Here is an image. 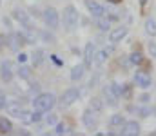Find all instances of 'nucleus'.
I'll return each mask as SVG.
<instances>
[{
  "mask_svg": "<svg viewBox=\"0 0 156 136\" xmlns=\"http://www.w3.org/2000/svg\"><path fill=\"white\" fill-rule=\"evenodd\" d=\"M51 60H53V62H55L56 65H64V62H62V60H60V58H58L56 54H51Z\"/></svg>",
  "mask_w": 156,
  "mask_h": 136,
  "instance_id": "32",
  "label": "nucleus"
},
{
  "mask_svg": "<svg viewBox=\"0 0 156 136\" xmlns=\"http://www.w3.org/2000/svg\"><path fill=\"white\" fill-rule=\"evenodd\" d=\"M78 98H80V91H78L76 87H69V89H66L64 91V94H62V98H60V107L66 109V107L73 105L75 102H78Z\"/></svg>",
  "mask_w": 156,
  "mask_h": 136,
  "instance_id": "4",
  "label": "nucleus"
},
{
  "mask_svg": "<svg viewBox=\"0 0 156 136\" xmlns=\"http://www.w3.org/2000/svg\"><path fill=\"white\" fill-rule=\"evenodd\" d=\"M149 100H151V96H149V94H147V92H144V94H142V96H140V102H142V103H147V102H149Z\"/></svg>",
  "mask_w": 156,
  "mask_h": 136,
  "instance_id": "33",
  "label": "nucleus"
},
{
  "mask_svg": "<svg viewBox=\"0 0 156 136\" xmlns=\"http://www.w3.org/2000/svg\"><path fill=\"white\" fill-rule=\"evenodd\" d=\"M111 51H113V47H105V49L98 51V53L94 54V65H104V62L107 60V56H109Z\"/></svg>",
  "mask_w": 156,
  "mask_h": 136,
  "instance_id": "15",
  "label": "nucleus"
},
{
  "mask_svg": "<svg viewBox=\"0 0 156 136\" xmlns=\"http://www.w3.org/2000/svg\"><path fill=\"white\" fill-rule=\"evenodd\" d=\"M111 87H113V91L116 92L118 96H122V92H123V85H120L118 82H113V84H111Z\"/></svg>",
  "mask_w": 156,
  "mask_h": 136,
  "instance_id": "30",
  "label": "nucleus"
},
{
  "mask_svg": "<svg viewBox=\"0 0 156 136\" xmlns=\"http://www.w3.org/2000/svg\"><path fill=\"white\" fill-rule=\"evenodd\" d=\"M0 78H2L5 84L13 80V69H11V62H9V60H4V62L0 64Z\"/></svg>",
  "mask_w": 156,
  "mask_h": 136,
  "instance_id": "12",
  "label": "nucleus"
},
{
  "mask_svg": "<svg viewBox=\"0 0 156 136\" xmlns=\"http://www.w3.org/2000/svg\"><path fill=\"white\" fill-rule=\"evenodd\" d=\"M13 16H15V20H18L24 27H33L29 16L26 15V11H22V9H15V11H13Z\"/></svg>",
  "mask_w": 156,
  "mask_h": 136,
  "instance_id": "14",
  "label": "nucleus"
},
{
  "mask_svg": "<svg viewBox=\"0 0 156 136\" xmlns=\"http://www.w3.org/2000/svg\"><path fill=\"white\" fill-rule=\"evenodd\" d=\"M147 2H149V0H140V5H142V7H144V5H145V4H147Z\"/></svg>",
  "mask_w": 156,
  "mask_h": 136,
  "instance_id": "35",
  "label": "nucleus"
},
{
  "mask_svg": "<svg viewBox=\"0 0 156 136\" xmlns=\"http://www.w3.org/2000/svg\"><path fill=\"white\" fill-rule=\"evenodd\" d=\"M89 107H91L94 113H100V111L104 109V102H102L100 98H91V103H89Z\"/></svg>",
  "mask_w": 156,
  "mask_h": 136,
  "instance_id": "25",
  "label": "nucleus"
},
{
  "mask_svg": "<svg viewBox=\"0 0 156 136\" xmlns=\"http://www.w3.org/2000/svg\"><path fill=\"white\" fill-rule=\"evenodd\" d=\"M16 60H18V64H24V62L27 60V54H26V53H20V54L16 56Z\"/></svg>",
  "mask_w": 156,
  "mask_h": 136,
  "instance_id": "31",
  "label": "nucleus"
},
{
  "mask_svg": "<svg viewBox=\"0 0 156 136\" xmlns=\"http://www.w3.org/2000/svg\"><path fill=\"white\" fill-rule=\"evenodd\" d=\"M122 134L123 136H138L140 134V124L138 122H125L122 125Z\"/></svg>",
  "mask_w": 156,
  "mask_h": 136,
  "instance_id": "10",
  "label": "nucleus"
},
{
  "mask_svg": "<svg viewBox=\"0 0 156 136\" xmlns=\"http://www.w3.org/2000/svg\"><path fill=\"white\" fill-rule=\"evenodd\" d=\"M42 16H44V22H45V26L49 29H53V31L58 29V26H60V15H58V11L55 7H47Z\"/></svg>",
  "mask_w": 156,
  "mask_h": 136,
  "instance_id": "3",
  "label": "nucleus"
},
{
  "mask_svg": "<svg viewBox=\"0 0 156 136\" xmlns=\"http://www.w3.org/2000/svg\"><path fill=\"white\" fill-rule=\"evenodd\" d=\"M109 2H111V4H120L122 0H109Z\"/></svg>",
  "mask_w": 156,
  "mask_h": 136,
  "instance_id": "36",
  "label": "nucleus"
},
{
  "mask_svg": "<svg viewBox=\"0 0 156 136\" xmlns=\"http://www.w3.org/2000/svg\"><path fill=\"white\" fill-rule=\"evenodd\" d=\"M18 120H20L22 124H26V125H29V124H35V118H33V111H22V114L18 116Z\"/></svg>",
  "mask_w": 156,
  "mask_h": 136,
  "instance_id": "21",
  "label": "nucleus"
},
{
  "mask_svg": "<svg viewBox=\"0 0 156 136\" xmlns=\"http://www.w3.org/2000/svg\"><path fill=\"white\" fill-rule=\"evenodd\" d=\"M125 124V118L122 116V114H113L111 118H109V125L111 127H122Z\"/></svg>",
  "mask_w": 156,
  "mask_h": 136,
  "instance_id": "23",
  "label": "nucleus"
},
{
  "mask_svg": "<svg viewBox=\"0 0 156 136\" xmlns=\"http://www.w3.org/2000/svg\"><path fill=\"white\" fill-rule=\"evenodd\" d=\"M7 42H9V49H11V51H18V49H20V45L27 44V40H26V37H24V33H11V35H9V38H7Z\"/></svg>",
  "mask_w": 156,
  "mask_h": 136,
  "instance_id": "6",
  "label": "nucleus"
},
{
  "mask_svg": "<svg viewBox=\"0 0 156 136\" xmlns=\"http://www.w3.org/2000/svg\"><path fill=\"white\" fill-rule=\"evenodd\" d=\"M127 33H129V29L127 27H116V29H113L111 33H109V42L111 44H118L120 40H123L125 37H127Z\"/></svg>",
  "mask_w": 156,
  "mask_h": 136,
  "instance_id": "13",
  "label": "nucleus"
},
{
  "mask_svg": "<svg viewBox=\"0 0 156 136\" xmlns=\"http://www.w3.org/2000/svg\"><path fill=\"white\" fill-rule=\"evenodd\" d=\"M18 76H20L22 80H27V78L31 76V69L26 67V65H20V69H18Z\"/></svg>",
  "mask_w": 156,
  "mask_h": 136,
  "instance_id": "27",
  "label": "nucleus"
},
{
  "mask_svg": "<svg viewBox=\"0 0 156 136\" xmlns=\"http://www.w3.org/2000/svg\"><path fill=\"white\" fill-rule=\"evenodd\" d=\"M55 105H56V96L53 92H42L33 100L35 111H42V113H49Z\"/></svg>",
  "mask_w": 156,
  "mask_h": 136,
  "instance_id": "1",
  "label": "nucleus"
},
{
  "mask_svg": "<svg viewBox=\"0 0 156 136\" xmlns=\"http://www.w3.org/2000/svg\"><path fill=\"white\" fill-rule=\"evenodd\" d=\"M145 33L149 37H156V20L154 18H147L145 20Z\"/></svg>",
  "mask_w": 156,
  "mask_h": 136,
  "instance_id": "20",
  "label": "nucleus"
},
{
  "mask_svg": "<svg viewBox=\"0 0 156 136\" xmlns=\"http://www.w3.org/2000/svg\"><path fill=\"white\" fill-rule=\"evenodd\" d=\"M85 5H87L89 13H91L94 18H98V16H104V15H105L104 5H100V4H98V2H94V0H85Z\"/></svg>",
  "mask_w": 156,
  "mask_h": 136,
  "instance_id": "11",
  "label": "nucleus"
},
{
  "mask_svg": "<svg viewBox=\"0 0 156 136\" xmlns=\"http://www.w3.org/2000/svg\"><path fill=\"white\" fill-rule=\"evenodd\" d=\"M82 122H83L85 129H89V131H94V129H96V125H98L96 113H94L91 107H89V109H85V111H83V114H82Z\"/></svg>",
  "mask_w": 156,
  "mask_h": 136,
  "instance_id": "5",
  "label": "nucleus"
},
{
  "mask_svg": "<svg viewBox=\"0 0 156 136\" xmlns=\"http://www.w3.org/2000/svg\"><path fill=\"white\" fill-rule=\"evenodd\" d=\"M129 62H131L133 65H142V64H144V56H142V53H140V51H134V53H131V56H129Z\"/></svg>",
  "mask_w": 156,
  "mask_h": 136,
  "instance_id": "24",
  "label": "nucleus"
},
{
  "mask_svg": "<svg viewBox=\"0 0 156 136\" xmlns=\"http://www.w3.org/2000/svg\"><path fill=\"white\" fill-rule=\"evenodd\" d=\"M154 134H156V131H154Z\"/></svg>",
  "mask_w": 156,
  "mask_h": 136,
  "instance_id": "37",
  "label": "nucleus"
},
{
  "mask_svg": "<svg viewBox=\"0 0 156 136\" xmlns=\"http://www.w3.org/2000/svg\"><path fill=\"white\" fill-rule=\"evenodd\" d=\"M11 131H13L11 120H7L5 116H0V134H9Z\"/></svg>",
  "mask_w": 156,
  "mask_h": 136,
  "instance_id": "18",
  "label": "nucleus"
},
{
  "mask_svg": "<svg viewBox=\"0 0 156 136\" xmlns=\"http://www.w3.org/2000/svg\"><path fill=\"white\" fill-rule=\"evenodd\" d=\"M94 54H96V45L93 42L85 44V49H83V64H85V67H93Z\"/></svg>",
  "mask_w": 156,
  "mask_h": 136,
  "instance_id": "7",
  "label": "nucleus"
},
{
  "mask_svg": "<svg viewBox=\"0 0 156 136\" xmlns=\"http://www.w3.org/2000/svg\"><path fill=\"white\" fill-rule=\"evenodd\" d=\"M44 58H45V51H44V49H37V51L33 53V64H35L37 67L44 64Z\"/></svg>",
  "mask_w": 156,
  "mask_h": 136,
  "instance_id": "22",
  "label": "nucleus"
},
{
  "mask_svg": "<svg viewBox=\"0 0 156 136\" xmlns=\"http://www.w3.org/2000/svg\"><path fill=\"white\" fill-rule=\"evenodd\" d=\"M96 26H98V29L100 31H107V29H111V20L104 15V16H98L96 18Z\"/></svg>",
  "mask_w": 156,
  "mask_h": 136,
  "instance_id": "19",
  "label": "nucleus"
},
{
  "mask_svg": "<svg viewBox=\"0 0 156 136\" xmlns=\"http://www.w3.org/2000/svg\"><path fill=\"white\" fill-rule=\"evenodd\" d=\"M102 94H104V100H105L111 107H116L118 105V98H120V96L113 91L111 85H104V87H102Z\"/></svg>",
  "mask_w": 156,
  "mask_h": 136,
  "instance_id": "8",
  "label": "nucleus"
},
{
  "mask_svg": "<svg viewBox=\"0 0 156 136\" xmlns=\"http://www.w3.org/2000/svg\"><path fill=\"white\" fill-rule=\"evenodd\" d=\"M62 22H64V27L67 31H75L78 26V11L75 5H67L64 7V13H62Z\"/></svg>",
  "mask_w": 156,
  "mask_h": 136,
  "instance_id": "2",
  "label": "nucleus"
},
{
  "mask_svg": "<svg viewBox=\"0 0 156 136\" xmlns=\"http://www.w3.org/2000/svg\"><path fill=\"white\" fill-rule=\"evenodd\" d=\"M5 111H7L11 116H16V118H18V116L22 114V111H24V109L20 107V102H11V103H7V105H5Z\"/></svg>",
  "mask_w": 156,
  "mask_h": 136,
  "instance_id": "17",
  "label": "nucleus"
},
{
  "mask_svg": "<svg viewBox=\"0 0 156 136\" xmlns=\"http://www.w3.org/2000/svg\"><path fill=\"white\" fill-rule=\"evenodd\" d=\"M85 64H80V65H75L73 69H71V80L73 82H78V80H82L83 78V73H85Z\"/></svg>",
  "mask_w": 156,
  "mask_h": 136,
  "instance_id": "16",
  "label": "nucleus"
},
{
  "mask_svg": "<svg viewBox=\"0 0 156 136\" xmlns=\"http://www.w3.org/2000/svg\"><path fill=\"white\" fill-rule=\"evenodd\" d=\"M69 133V125L66 122H60L55 125V134H67Z\"/></svg>",
  "mask_w": 156,
  "mask_h": 136,
  "instance_id": "26",
  "label": "nucleus"
},
{
  "mask_svg": "<svg viewBox=\"0 0 156 136\" xmlns=\"http://www.w3.org/2000/svg\"><path fill=\"white\" fill-rule=\"evenodd\" d=\"M45 122H47V125H56V124H58V116H56V114H49V116L45 118Z\"/></svg>",
  "mask_w": 156,
  "mask_h": 136,
  "instance_id": "29",
  "label": "nucleus"
},
{
  "mask_svg": "<svg viewBox=\"0 0 156 136\" xmlns=\"http://www.w3.org/2000/svg\"><path fill=\"white\" fill-rule=\"evenodd\" d=\"M147 49H149V54H151V58H156V42H149L147 44Z\"/></svg>",
  "mask_w": 156,
  "mask_h": 136,
  "instance_id": "28",
  "label": "nucleus"
},
{
  "mask_svg": "<svg viewBox=\"0 0 156 136\" xmlns=\"http://www.w3.org/2000/svg\"><path fill=\"white\" fill-rule=\"evenodd\" d=\"M44 38H45V40H51V42H55V37H53V35H47V33H44Z\"/></svg>",
  "mask_w": 156,
  "mask_h": 136,
  "instance_id": "34",
  "label": "nucleus"
},
{
  "mask_svg": "<svg viewBox=\"0 0 156 136\" xmlns=\"http://www.w3.org/2000/svg\"><path fill=\"white\" fill-rule=\"evenodd\" d=\"M134 82H136V85L142 87V89H149V87H151V76H149V73H145V71H136Z\"/></svg>",
  "mask_w": 156,
  "mask_h": 136,
  "instance_id": "9",
  "label": "nucleus"
}]
</instances>
